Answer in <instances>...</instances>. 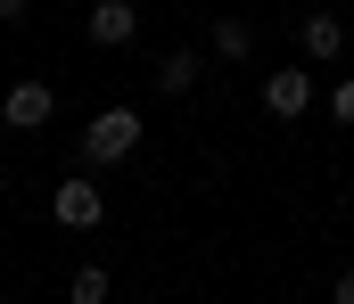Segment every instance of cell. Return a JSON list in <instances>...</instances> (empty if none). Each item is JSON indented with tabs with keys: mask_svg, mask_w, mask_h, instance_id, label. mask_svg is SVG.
Masks as SVG:
<instances>
[{
	"mask_svg": "<svg viewBox=\"0 0 354 304\" xmlns=\"http://www.w3.org/2000/svg\"><path fill=\"white\" fill-rule=\"evenodd\" d=\"M132 148H140V115H132V107H99V115L83 123L91 173H99V165H132Z\"/></svg>",
	"mask_w": 354,
	"mask_h": 304,
	"instance_id": "obj_1",
	"label": "cell"
},
{
	"mask_svg": "<svg viewBox=\"0 0 354 304\" xmlns=\"http://www.w3.org/2000/svg\"><path fill=\"white\" fill-rule=\"evenodd\" d=\"M256 99H264V115H272V123H297V115L322 99V91H313V74H305V66H272L264 83H256Z\"/></svg>",
	"mask_w": 354,
	"mask_h": 304,
	"instance_id": "obj_2",
	"label": "cell"
},
{
	"mask_svg": "<svg viewBox=\"0 0 354 304\" xmlns=\"http://www.w3.org/2000/svg\"><path fill=\"white\" fill-rule=\"evenodd\" d=\"M50 214H58V230H99V222H107V198H99L91 173H75V181L50 190Z\"/></svg>",
	"mask_w": 354,
	"mask_h": 304,
	"instance_id": "obj_3",
	"label": "cell"
},
{
	"mask_svg": "<svg viewBox=\"0 0 354 304\" xmlns=\"http://www.w3.org/2000/svg\"><path fill=\"white\" fill-rule=\"evenodd\" d=\"M50 115H58V91H50V83H33V74L0 91V123H8V132H41Z\"/></svg>",
	"mask_w": 354,
	"mask_h": 304,
	"instance_id": "obj_4",
	"label": "cell"
},
{
	"mask_svg": "<svg viewBox=\"0 0 354 304\" xmlns=\"http://www.w3.org/2000/svg\"><path fill=\"white\" fill-rule=\"evenodd\" d=\"M91 41H99V50L140 41V8H132V0H91Z\"/></svg>",
	"mask_w": 354,
	"mask_h": 304,
	"instance_id": "obj_5",
	"label": "cell"
},
{
	"mask_svg": "<svg viewBox=\"0 0 354 304\" xmlns=\"http://www.w3.org/2000/svg\"><path fill=\"white\" fill-rule=\"evenodd\" d=\"M297 41H305V58H338V50H346V25H338L330 8H313V17L297 25Z\"/></svg>",
	"mask_w": 354,
	"mask_h": 304,
	"instance_id": "obj_6",
	"label": "cell"
},
{
	"mask_svg": "<svg viewBox=\"0 0 354 304\" xmlns=\"http://www.w3.org/2000/svg\"><path fill=\"white\" fill-rule=\"evenodd\" d=\"M206 50H214V58H223V66H239V58H248V50H256V25H248V17H223V25H214V33H206Z\"/></svg>",
	"mask_w": 354,
	"mask_h": 304,
	"instance_id": "obj_7",
	"label": "cell"
},
{
	"mask_svg": "<svg viewBox=\"0 0 354 304\" xmlns=\"http://www.w3.org/2000/svg\"><path fill=\"white\" fill-rule=\"evenodd\" d=\"M157 91H165V99H181V91H198V50H174V58L157 66Z\"/></svg>",
	"mask_w": 354,
	"mask_h": 304,
	"instance_id": "obj_8",
	"label": "cell"
},
{
	"mask_svg": "<svg viewBox=\"0 0 354 304\" xmlns=\"http://www.w3.org/2000/svg\"><path fill=\"white\" fill-rule=\"evenodd\" d=\"M107 288H115V280H107L99 263H83V272L66 280V304H107Z\"/></svg>",
	"mask_w": 354,
	"mask_h": 304,
	"instance_id": "obj_9",
	"label": "cell"
},
{
	"mask_svg": "<svg viewBox=\"0 0 354 304\" xmlns=\"http://www.w3.org/2000/svg\"><path fill=\"white\" fill-rule=\"evenodd\" d=\"M322 107H330V115H338V123H346V132H354V74H338V83L322 91Z\"/></svg>",
	"mask_w": 354,
	"mask_h": 304,
	"instance_id": "obj_10",
	"label": "cell"
},
{
	"mask_svg": "<svg viewBox=\"0 0 354 304\" xmlns=\"http://www.w3.org/2000/svg\"><path fill=\"white\" fill-rule=\"evenodd\" d=\"M330 304H354V272H338V288H330Z\"/></svg>",
	"mask_w": 354,
	"mask_h": 304,
	"instance_id": "obj_11",
	"label": "cell"
},
{
	"mask_svg": "<svg viewBox=\"0 0 354 304\" xmlns=\"http://www.w3.org/2000/svg\"><path fill=\"white\" fill-rule=\"evenodd\" d=\"M25 8H33V0H0V25H17V17H25Z\"/></svg>",
	"mask_w": 354,
	"mask_h": 304,
	"instance_id": "obj_12",
	"label": "cell"
}]
</instances>
